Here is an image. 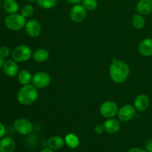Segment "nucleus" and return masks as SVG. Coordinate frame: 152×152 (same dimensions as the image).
<instances>
[{"label": "nucleus", "mask_w": 152, "mask_h": 152, "mask_svg": "<svg viewBox=\"0 0 152 152\" xmlns=\"http://www.w3.org/2000/svg\"><path fill=\"white\" fill-rule=\"evenodd\" d=\"M130 74V68L126 62L117 59L112 62L109 68L110 77L113 82L120 84L126 81Z\"/></svg>", "instance_id": "1"}, {"label": "nucleus", "mask_w": 152, "mask_h": 152, "mask_svg": "<svg viewBox=\"0 0 152 152\" xmlns=\"http://www.w3.org/2000/svg\"><path fill=\"white\" fill-rule=\"evenodd\" d=\"M38 91L34 85L28 84L23 86L16 94L18 102L22 105H30L38 99Z\"/></svg>", "instance_id": "2"}, {"label": "nucleus", "mask_w": 152, "mask_h": 152, "mask_svg": "<svg viewBox=\"0 0 152 152\" xmlns=\"http://www.w3.org/2000/svg\"><path fill=\"white\" fill-rule=\"evenodd\" d=\"M26 18L22 14L13 13L10 14L4 19V24L7 28L13 31H18L22 30L26 24Z\"/></svg>", "instance_id": "3"}, {"label": "nucleus", "mask_w": 152, "mask_h": 152, "mask_svg": "<svg viewBox=\"0 0 152 152\" xmlns=\"http://www.w3.org/2000/svg\"><path fill=\"white\" fill-rule=\"evenodd\" d=\"M32 50L29 46L26 45H20L13 49L12 52V58L17 62H26L32 56Z\"/></svg>", "instance_id": "4"}, {"label": "nucleus", "mask_w": 152, "mask_h": 152, "mask_svg": "<svg viewBox=\"0 0 152 152\" xmlns=\"http://www.w3.org/2000/svg\"><path fill=\"white\" fill-rule=\"evenodd\" d=\"M13 128L17 133L21 135H29L32 133L34 126L29 120L25 118H19L15 120Z\"/></svg>", "instance_id": "5"}, {"label": "nucleus", "mask_w": 152, "mask_h": 152, "mask_svg": "<svg viewBox=\"0 0 152 152\" xmlns=\"http://www.w3.org/2000/svg\"><path fill=\"white\" fill-rule=\"evenodd\" d=\"M118 105L113 101H105L99 108L100 114L105 118L108 119L114 117L118 113Z\"/></svg>", "instance_id": "6"}, {"label": "nucleus", "mask_w": 152, "mask_h": 152, "mask_svg": "<svg viewBox=\"0 0 152 152\" xmlns=\"http://www.w3.org/2000/svg\"><path fill=\"white\" fill-rule=\"evenodd\" d=\"M50 83V76L45 71H39L33 75L32 84L37 88H45Z\"/></svg>", "instance_id": "7"}, {"label": "nucleus", "mask_w": 152, "mask_h": 152, "mask_svg": "<svg viewBox=\"0 0 152 152\" xmlns=\"http://www.w3.org/2000/svg\"><path fill=\"white\" fill-rule=\"evenodd\" d=\"M87 15V10L83 6V4H74L70 10V18L76 23H80L86 19Z\"/></svg>", "instance_id": "8"}, {"label": "nucleus", "mask_w": 152, "mask_h": 152, "mask_svg": "<svg viewBox=\"0 0 152 152\" xmlns=\"http://www.w3.org/2000/svg\"><path fill=\"white\" fill-rule=\"evenodd\" d=\"M136 108L134 105H125L118 110L117 116L119 120L123 122L130 121L136 116Z\"/></svg>", "instance_id": "9"}, {"label": "nucleus", "mask_w": 152, "mask_h": 152, "mask_svg": "<svg viewBox=\"0 0 152 152\" xmlns=\"http://www.w3.org/2000/svg\"><path fill=\"white\" fill-rule=\"evenodd\" d=\"M25 31L31 37H37L41 34L42 26L36 19H30L25 24Z\"/></svg>", "instance_id": "10"}, {"label": "nucleus", "mask_w": 152, "mask_h": 152, "mask_svg": "<svg viewBox=\"0 0 152 152\" xmlns=\"http://www.w3.org/2000/svg\"><path fill=\"white\" fill-rule=\"evenodd\" d=\"M2 70L4 74L8 77H14L19 73V66L17 62L14 59H7L4 61Z\"/></svg>", "instance_id": "11"}, {"label": "nucleus", "mask_w": 152, "mask_h": 152, "mask_svg": "<svg viewBox=\"0 0 152 152\" xmlns=\"http://www.w3.org/2000/svg\"><path fill=\"white\" fill-rule=\"evenodd\" d=\"M150 105V99L147 95L140 94L135 98L134 101V106L137 111H144L148 108Z\"/></svg>", "instance_id": "12"}, {"label": "nucleus", "mask_w": 152, "mask_h": 152, "mask_svg": "<svg viewBox=\"0 0 152 152\" xmlns=\"http://www.w3.org/2000/svg\"><path fill=\"white\" fill-rule=\"evenodd\" d=\"M138 13L146 16L152 12V0H139L136 5Z\"/></svg>", "instance_id": "13"}, {"label": "nucleus", "mask_w": 152, "mask_h": 152, "mask_svg": "<svg viewBox=\"0 0 152 152\" xmlns=\"http://www.w3.org/2000/svg\"><path fill=\"white\" fill-rule=\"evenodd\" d=\"M140 53L144 56H152V38H145L140 42L138 46Z\"/></svg>", "instance_id": "14"}, {"label": "nucleus", "mask_w": 152, "mask_h": 152, "mask_svg": "<svg viewBox=\"0 0 152 152\" xmlns=\"http://www.w3.org/2000/svg\"><path fill=\"white\" fill-rule=\"evenodd\" d=\"M104 128L105 131L108 134H116L120 131V123L117 119L111 117L108 118L104 122Z\"/></svg>", "instance_id": "15"}, {"label": "nucleus", "mask_w": 152, "mask_h": 152, "mask_svg": "<svg viewBox=\"0 0 152 152\" xmlns=\"http://www.w3.org/2000/svg\"><path fill=\"white\" fill-rule=\"evenodd\" d=\"M16 143L10 137H5L0 140V152H14Z\"/></svg>", "instance_id": "16"}, {"label": "nucleus", "mask_w": 152, "mask_h": 152, "mask_svg": "<svg viewBox=\"0 0 152 152\" xmlns=\"http://www.w3.org/2000/svg\"><path fill=\"white\" fill-rule=\"evenodd\" d=\"M65 144V140L60 136H53L48 140V145L53 151L61 149Z\"/></svg>", "instance_id": "17"}, {"label": "nucleus", "mask_w": 152, "mask_h": 152, "mask_svg": "<svg viewBox=\"0 0 152 152\" xmlns=\"http://www.w3.org/2000/svg\"><path fill=\"white\" fill-rule=\"evenodd\" d=\"M49 52L44 48H39L33 53L32 58L37 62H44L49 59Z\"/></svg>", "instance_id": "18"}, {"label": "nucleus", "mask_w": 152, "mask_h": 152, "mask_svg": "<svg viewBox=\"0 0 152 152\" xmlns=\"http://www.w3.org/2000/svg\"><path fill=\"white\" fill-rule=\"evenodd\" d=\"M64 140H65V145L68 147H69L70 148L74 149V148H77L80 145V139H79V137L77 135L73 133L67 134Z\"/></svg>", "instance_id": "19"}, {"label": "nucleus", "mask_w": 152, "mask_h": 152, "mask_svg": "<svg viewBox=\"0 0 152 152\" xmlns=\"http://www.w3.org/2000/svg\"><path fill=\"white\" fill-rule=\"evenodd\" d=\"M2 6L4 11L9 14L16 13L19 10V4L16 0H4Z\"/></svg>", "instance_id": "20"}, {"label": "nucleus", "mask_w": 152, "mask_h": 152, "mask_svg": "<svg viewBox=\"0 0 152 152\" xmlns=\"http://www.w3.org/2000/svg\"><path fill=\"white\" fill-rule=\"evenodd\" d=\"M17 79L20 84H22V86H25V85L30 84L32 82L33 75L28 70H22L18 73Z\"/></svg>", "instance_id": "21"}, {"label": "nucleus", "mask_w": 152, "mask_h": 152, "mask_svg": "<svg viewBox=\"0 0 152 152\" xmlns=\"http://www.w3.org/2000/svg\"><path fill=\"white\" fill-rule=\"evenodd\" d=\"M132 25L137 30H141L145 27V20L142 15L137 13V14L134 15L132 19Z\"/></svg>", "instance_id": "22"}, {"label": "nucleus", "mask_w": 152, "mask_h": 152, "mask_svg": "<svg viewBox=\"0 0 152 152\" xmlns=\"http://www.w3.org/2000/svg\"><path fill=\"white\" fill-rule=\"evenodd\" d=\"M37 4L43 9H51L56 6L58 0H37Z\"/></svg>", "instance_id": "23"}, {"label": "nucleus", "mask_w": 152, "mask_h": 152, "mask_svg": "<svg viewBox=\"0 0 152 152\" xmlns=\"http://www.w3.org/2000/svg\"><path fill=\"white\" fill-rule=\"evenodd\" d=\"M82 4L87 10H94L97 7L98 2L96 0H83Z\"/></svg>", "instance_id": "24"}, {"label": "nucleus", "mask_w": 152, "mask_h": 152, "mask_svg": "<svg viewBox=\"0 0 152 152\" xmlns=\"http://www.w3.org/2000/svg\"><path fill=\"white\" fill-rule=\"evenodd\" d=\"M34 8L31 4H26L24 6L21 10V14L25 16V18H29L34 15Z\"/></svg>", "instance_id": "25"}, {"label": "nucleus", "mask_w": 152, "mask_h": 152, "mask_svg": "<svg viewBox=\"0 0 152 152\" xmlns=\"http://www.w3.org/2000/svg\"><path fill=\"white\" fill-rule=\"evenodd\" d=\"M10 53V50L7 46H1L0 47V56L5 59L9 56Z\"/></svg>", "instance_id": "26"}, {"label": "nucleus", "mask_w": 152, "mask_h": 152, "mask_svg": "<svg viewBox=\"0 0 152 152\" xmlns=\"http://www.w3.org/2000/svg\"><path fill=\"white\" fill-rule=\"evenodd\" d=\"M94 132L96 134H102L105 131L103 125H96L94 128Z\"/></svg>", "instance_id": "27"}, {"label": "nucleus", "mask_w": 152, "mask_h": 152, "mask_svg": "<svg viewBox=\"0 0 152 152\" xmlns=\"http://www.w3.org/2000/svg\"><path fill=\"white\" fill-rule=\"evenodd\" d=\"M145 149L148 152H152V139H149L146 141L145 144Z\"/></svg>", "instance_id": "28"}, {"label": "nucleus", "mask_w": 152, "mask_h": 152, "mask_svg": "<svg viewBox=\"0 0 152 152\" xmlns=\"http://www.w3.org/2000/svg\"><path fill=\"white\" fill-rule=\"evenodd\" d=\"M6 128L1 123H0V138H2L5 136Z\"/></svg>", "instance_id": "29"}, {"label": "nucleus", "mask_w": 152, "mask_h": 152, "mask_svg": "<svg viewBox=\"0 0 152 152\" xmlns=\"http://www.w3.org/2000/svg\"><path fill=\"white\" fill-rule=\"evenodd\" d=\"M128 152H148L145 149L140 148H132Z\"/></svg>", "instance_id": "30"}, {"label": "nucleus", "mask_w": 152, "mask_h": 152, "mask_svg": "<svg viewBox=\"0 0 152 152\" xmlns=\"http://www.w3.org/2000/svg\"><path fill=\"white\" fill-rule=\"evenodd\" d=\"M68 3L71 4H80V2H82L83 0H66Z\"/></svg>", "instance_id": "31"}, {"label": "nucleus", "mask_w": 152, "mask_h": 152, "mask_svg": "<svg viewBox=\"0 0 152 152\" xmlns=\"http://www.w3.org/2000/svg\"><path fill=\"white\" fill-rule=\"evenodd\" d=\"M39 152H54V151H53V149H51V148H50L48 147V148H43V149H42Z\"/></svg>", "instance_id": "32"}, {"label": "nucleus", "mask_w": 152, "mask_h": 152, "mask_svg": "<svg viewBox=\"0 0 152 152\" xmlns=\"http://www.w3.org/2000/svg\"><path fill=\"white\" fill-rule=\"evenodd\" d=\"M4 58H2L1 56H0V70L2 68L3 65H4Z\"/></svg>", "instance_id": "33"}, {"label": "nucleus", "mask_w": 152, "mask_h": 152, "mask_svg": "<svg viewBox=\"0 0 152 152\" xmlns=\"http://www.w3.org/2000/svg\"><path fill=\"white\" fill-rule=\"evenodd\" d=\"M27 1H31V2H34V1H37V0H27Z\"/></svg>", "instance_id": "34"}, {"label": "nucleus", "mask_w": 152, "mask_h": 152, "mask_svg": "<svg viewBox=\"0 0 152 152\" xmlns=\"http://www.w3.org/2000/svg\"><path fill=\"white\" fill-rule=\"evenodd\" d=\"M1 1H0V9H1Z\"/></svg>", "instance_id": "35"}]
</instances>
